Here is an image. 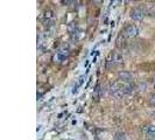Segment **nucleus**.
I'll return each instance as SVG.
<instances>
[{
    "instance_id": "obj_1",
    "label": "nucleus",
    "mask_w": 155,
    "mask_h": 140,
    "mask_svg": "<svg viewBox=\"0 0 155 140\" xmlns=\"http://www.w3.org/2000/svg\"><path fill=\"white\" fill-rule=\"evenodd\" d=\"M123 33H124V36H126V38H135V36H138V34H139V29L135 27L134 25H127L125 26L124 28V30H123Z\"/></svg>"
},
{
    "instance_id": "obj_2",
    "label": "nucleus",
    "mask_w": 155,
    "mask_h": 140,
    "mask_svg": "<svg viewBox=\"0 0 155 140\" xmlns=\"http://www.w3.org/2000/svg\"><path fill=\"white\" fill-rule=\"evenodd\" d=\"M131 18L135 21H141L145 18V11L140 7H135L131 11Z\"/></svg>"
},
{
    "instance_id": "obj_3",
    "label": "nucleus",
    "mask_w": 155,
    "mask_h": 140,
    "mask_svg": "<svg viewBox=\"0 0 155 140\" xmlns=\"http://www.w3.org/2000/svg\"><path fill=\"white\" fill-rule=\"evenodd\" d=\"M132 78H133V76H132V74L128 72V71H120V72H118V80H119L120 82H123V83L131 82Z\"/></svg>"
},
{
    "instance_id": "obj_4",
    "label": "nucleus",
    "mask_w": 155,
    "mask_h": 140,
    "mask_svg": "<svg viewBox=\"0 0 155 140\" xmlns=\"http://www.w3.org/2000/svg\"><path fill=\"white\" fill-rule=\"evenodd\" d=\"M126 39H125V36H124V34H120V35H118V38H117V40H115V46H117V48L118 49H124L125 47H126Z\"/></svg>"
},
{
    "instance_id": "obj_5",
    "label": "nucleus",
    "mask_w": 155,
    "mask_h": 140,
    "mask_svg": "<svg viewBox=\"0 0 155 140\" xmlns=\"http://www.w3.org/2000/svg\"><path fill=\"white\" fill-rule=\"evenodd\" d=\"M123 61H124L123 55L120 53H118V52H114V53L111 54V61H109V62H112V63H123Z\"/></svg>"
},
{
    "instance_id": "obj_6",
    "label": "nucleus",
    "mask_w": 155,
    "mask_h": 140,
    "mask_svg": "<svg viewBox=\"0 0 155 140\" xmlns=\"http://www.w3.org/2000/svg\"><path fill=\"white\" fill-rule=\"evenodd\" d=\"M142 132L147 136H155V125H146L142 127Z\"/></svg>"
},
{
    "instance_id": "obj_7",
    "label": "nucleus",
    "mask_w": 155,
    "mask_h": 140,
    "mask_svg": "<svg viewBox=\"0 0 155 140\" xmlns=\"http://www.w3.org/2000/svg\"><path fill=\"white\" fill-rule=\"evenodd\" d=\"M82 36H83V33H82L81 30H77V29H76L73 33H71V38H72L73 40H79Z\"/></svg>"
},
{
    "instance_id": "obj_8",
    "label": "nucleus",
    "mask_w": 155,
    "mask_h": 140,
    "mask_svg": "<svg viewBox=\"0 0 155 140\" xmlns=\"http://www.w3.org/2000/svg\"><path fill=\"white\" fill-rule=\"evenodd\" d=\"M44 18H46L47 20H53V18H54V12H53L51 10H47V11L44 12Z\"/></svg>"
},
{
    "instance_id": "obj_9",
    "label": "nucleus",
    "mask_w": 155,
    "mask_h": 140,
    "mask_svg": "<svg viewBox=\"0 0 155 140\" xmlns=\"http://www.w3.org/2000/svg\"><path fill=\"white\" fill-rule=\"evenodd\" d=\"M148 102H149V104H151L152 106H155V94H152V95L149 96Z\"/></svg>"
},
{
    "instance_id": "obj_10",
    "label": "nucleus",
    "mask_w": 155,
    "mask_h": 140,
    "mask_svg": "<svg viewBox=\"0 0 155 140\" xmlns=\"http://www.w3.org/2000/svg\"><path fill=\"white\" fill-rule=\"evenodd\" d=\"M83 81H84V76H81L79 80H78V82H77V86H79L81 84L83 83Z\"/></svg>"
},
{
    "instance_id": "obj_11",
    "label": "nucleus",
    "mask_w": 155,
    "mask_h": 140,
    "mask_svg": "<svg viewBox=\"0 0 155 140\" xmlns=\"http://www.w3.org/2000/svg\"><path fill=\"white\" fill-rule=\"evenodd\" d=\"M153 16H154V18H155V13H154V15H153Z\"/></svg>"
},
{
    "instance_id": "obj_12",
    "label": "nucleus",
    "mask_w": 155,
    "mask_h": 140,
    "mask_svg": "<svg viewBox=\"0 0 155 140\" xmlns=\"http://www.w3.org/2000/svg\"><path fill=\"white\" fill-rule=\"evenodd\" d=\"M153 116H155V113H154V114H153ZM154 118H155V117H154Z\"/></svg>"
},
{
    "instance_id": "obj_13",
    "label": "nucleus",
    "mask_w": 155,
    "mask_h": 140,
    "mask_svg": "<svg viewBox=\"0 0 155 140\" xmlns=\"http://www.w3.org/2000/svg\"><path fill=\"white\" fill-rule=\"evenodd\" d=\"M154 89H155V85H154Z\"/></svg>"
}]
</instances>
